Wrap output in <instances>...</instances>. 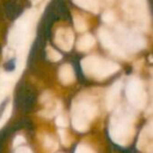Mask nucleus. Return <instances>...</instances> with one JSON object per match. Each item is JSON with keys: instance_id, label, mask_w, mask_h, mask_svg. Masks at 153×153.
I'll return each instance as SVG.
<instances>
[{"instance_id": "f257e3e1", "label": "nucleus", "mask_w": 153, "mask_h": 153, "mask_svg": "<svg viewBox=\"0 0 153 153\" xmlns=\"http://www.w3.org/2000/svg\"><path fill=\"white\" fill-rule=\"evenodd\" d=\"M84 72L94 79H104L119 70V65L108 60H102L99 57H88L81 63Z\"/></svg>"}, {"instance_id": "f03ea898", "label": "nucleus", "mask_w": 153, "mask_h": 153, "mask_svg": "<svg viewBox=\"0 0 153 153\" xmlns=\"http://www.w3.org/2000/svg\"><path fill=\"white\" fill-rule=\"evenodd\" d=\"M96 115V107L88 102H80L74 108L72 113V125L74 129L80 132L88 129L89 121Z\"/></svg>"}, {"instance_id": "7ed1b4c3", "label": "nucleus", "mask_w": 153, "mask_h": 153, "mask_svg": "<svg viewBox=\"0 0 153 153\" xmlns=\"http://www.w3.org/2000/svg\"><path fill=\"white\" fill-rule=\"evenodd\" d=\"M112 132L113 140L117 143L124 144L129 138L130 134V124L129 121L124 117H120L119 120H112V127L110 128Z\"/></svg>"}, {"instance_id": "20e7f679", "label": "nucleus", "mask_w": 153, "mask_h": 153, "mask_svg": "<svg viewBox=\"0 0 153 153\" xmlns=\"http://www.w3.org/2000/svg\"><path fill=\"white\" fill-rule=\"evenodd\" d=\"M127 97L129 98V101L137 107H143L146 99V96L144 94L143 85L137 79H132L129 82L127 86Z\"/></svg>"}, {"instance_id": "39448f33", "label": "nucleus", "mask_w": 153, "mask_h": 153, "mask_svg": "<svg viewBox=\"0 0 153 153\" xmlns=\"http://www.w3.org/2000/svg\"><path fill=\"white\" fill-rule=\"evenodd\" d=\"M55 41L58 46L64 51H69L74 42V35L68 28H60L57 30L55 36Z\"/></svg>"}, {"instance_id": "423d86ee", "label": "nucleus", "mask_w": 153, "mask_h": 153, "mask_svg": "<svg viewBox=\"0 0 153 153\" xmlns=\"http://www.w3.org/2000/svg\"><path fill=\"white\" fill-rule=\"evenodd\" d=\"M99 36H100L101 42H102L103 46H104L105 48L110 49V51H117V53H119V55L121 53V51L117 49V45H115L114 41H113L112 37H111V35L109 34L107 30H100V34H99Z\"/></svg>"}, {"instance_id": "0eeeda50", "label": "nucleus", "mask_w": 153, "mask_h": 153, "mask_svg": "<svg viewBox=\"0 0 153 153\" xmlns=\"http://www.w3.org/2000/svg\"><path fill=\"white\" fill-rule=\"evenodd\" d=\"M60 81L63 84H71L74 81V72L70 65H63L59 70Z\"/></svg>"}, {"instance_id": "6e6552de", "label": "nucleus", "mask_w": 153, "mask_h": 153, "mask_svg": "<svg viewBox=\"0 0 153 153\" xmlns=\"http://www.w3.org/2000/svg\"><path fill=\"white\" fill-rule=\"evenodd\" d=\"M120 90H121V82H117L115 84H113V86L109 90L107 96V106L109 109L112 108L117 103V100L120 96Z\"/></svg>"}, {"instance_id": "1a4fd4ad", "label": "nucleus", "mask_w": 153, "mask_h": 153, "mask_svg": "<svg viewBox=\"0 0 153 153\" xmlns=\"http://www.w3.org/2000/svg\"><path fill=\"white\" fill-rule=\"evenodd\" d=\"M94 45V38L91 35H85L83 36L79 41H78V44L76 47L80 51H88L89 48H91Z\"/></svg>"}, {"instance_id": "9d476101", "label": "nucleus", "mask_w": 153, "mask_h": 153, "mask_svg": "<svg viewBox=\"0 0 153 153\" xmlns=\"http://www.w3.org/2000/svg\"><path fill=\"white\" fill-rule=\"evenodd\" d=\"M74 2L76 5L81 7L82 9H85L92 13H97L99 10V4L97 0H74Z\"/></svg>"}, {"instance_id": "9b49d317", "label": "nucleus", "mask_w": 153, "mask_h": 153, "mask_svg": "<svg viewBox=\"0 0 153 153\" xmlns=\"http://www.w3.org/2000/svg\"><path fill=\"white\" fill-rule=\"evenodd\" d=\"M5 12H7V16L13 19V18H16L20 14V9L19 7L15 5L14 3L9 2L5 4Z\"/></svg>"}, {"instance_id": "f8f14e48", "label": "nucleus", "mask_w": 153, "mask_h": 153, "mask_svg": "<svg viewBox=\"0 0 153 153\" xmlns=\"http://www.w3.org/2000/svg\"><path fill=\"white\" fill-rule=\"evenodd\" d=\"M45 51H46V57L48 58V60H51V61L57 62V61H59V60H61V58H62L61 53H58L56 49L51 48V46H47Z\"/></svg>"}, {"instance_id": "ddd939ff", "label": "nucleus", "mask_w": 153, "mask_h": 153, "mask_svg": "<svg viewBox=\"0 0 153 153\" xmlns=\"http://www.w3.org/2000/svg\"><path fill=\"white\" fill-rule=\"evenodd\" d=\"M74 26H76V30L78 32H85L87 30V25H86V22L84 21V19H82L80 16H76L74 19Z\"/></svg>"}, {"instance_id": "4468645a", "label": "nucleus", "mask_w": 153, "mask_h": 153, "mask_svg": "<svg viewBox=\"0 0 153 153\" xmlns=\"http://www.w3.org/2000/svg\"><path fill=\"white\" fill-rule=\"evenodd\" d=\"M43 145L46 149H49V150H53V149L57 148V143L55 142L51 136L46 135L44 137V140H43Z\"/></svg>"}, {"instance_id": "2eb2a0df", "label": "nucleus", "mask_w": 153, "mask_h": 153, "mask_svg": "<svg viewBox=\"0 0 153 153\" xmlns=\"http://www.w3.org/2000/svg\"><path fill=\"white\" fill-rule=\"evenodd\" d=\"M114 19H115V17H114V15H113V13L109 11L105 12L102 16V20L105 23H111V22L114 21Z\"/></svg>"}, {"instance_id": "dca6fc26", "label": "nucleus", "mask_w": 153, "mask_h": 153, "mask_svg": "<svg viewBox=\"0 0 153 153\" xmlns=\"http://www.w3.org/2000/svg\"><path fill=\"white\" fill-rule=\"evenodd\" d=\"M76 153H94L92 150L86 145H79L76 149Z\"/></svg>"}, {"instance_id": "f3484780", "label": "nucleus", "mask_w": 153, "mask_h": 153, "mask_svg": "<svg viewBox=\"0 0 153 153\" xmlns=\"http://www.w3.org/2000/svg\"><path fill=\"white\" fill-rule=\"evenodd\" d=\"M56 123H57V125L60 126V127H65V126H67V121H66V119L63 115H59V117H57V120H56Z\"/></svg>"}, {"instance_id": "a211bd4d", "label": "nucleus", "mask_w": 153, "mask_h": 153, "mask_svg": "<svg viewBox=\"0 0 153 153\" xmlns=\"http://www.w3.org/2000/svg\"><path fill=\"white\" fill-rule=\"evenodd\" d=\"M59 133H60V136H61V142H62V144L67 145L68 144V140H67V135H66L65 131H64L63 129H61L59 131Z\"/></svg>"}, {"instance_id": "6ab92c4d", "label": "nucleus", "mask_w": 153, "mask_h": 153, "mask_svg": "<svg viewBox=\"0 0 153 153\" xmlns=\"http://www.w3.org/2000/svg\"><path fill=\"white\" fill-rule=\"evenodd\" d=\"M15 60H12V61L7 62V64H5V69L9 70V71H12V70H14V68H15Z\"/></svg>"}, {"instance_id": "aec40b11", "label": "nucleus", "mask_w": 153, "mask_h": 153, "mask_svg": "<svg viewBox=\"0 0 153 153\" xmlns=\"http://www.w3.org/2000/svg\"><path fill=\"white\" fill-rule=\"evenodd\" d=\"M25 140H24L23 136H16L15 140H14V146H18V145L22 144V143H24Z\"/></svg>"}, {"instance_id": "412c9836", "label": "nucleus", "mask_w": 153, "mask_h": 153, "mask_svg": "<svg viewBox=\"0 0 153 153\" xmlns=\"http://www.w3.org/2000/svg\"><path fill=\"white\" fill-rule=\"evenodd\" d=\"M15 153H33V152L28 148H26V147H21V148L18 149Z\"/></svg>"}]
</instances>
